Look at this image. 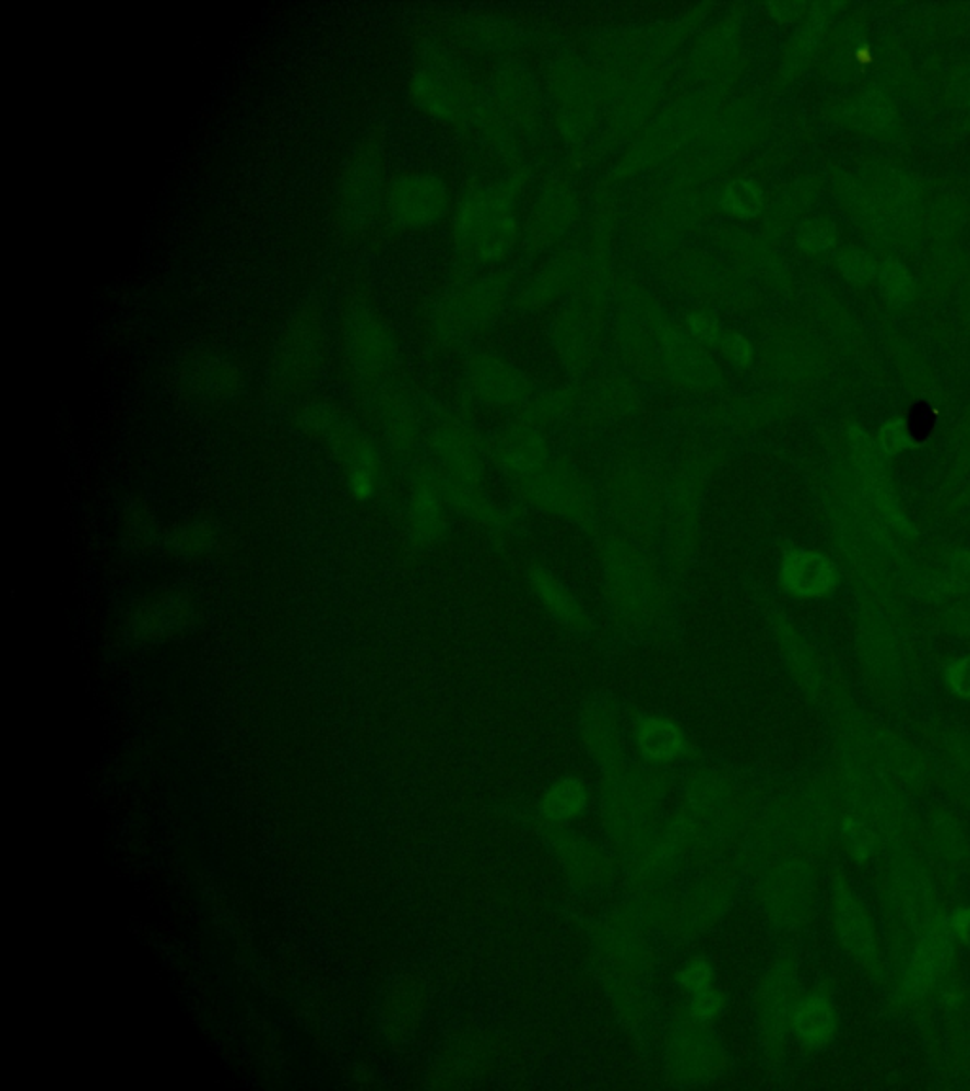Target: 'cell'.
<instances>
[{
	"label": "cell",
	"mask_w": 970,
	"mask_h": 1091,
	"mask_svg": "<svg viewBox=\"0 0 970 1091\" xmlns=\"http://www.w3.org/2000/svg\"><path fill=\"white\" fill-rule=\"evenodd\" d=\"M606 588L613 605L629 621H649L664 606V590L656 567L641 549L611 538L603 548Z\"/></svg>",
	"instance_id": "1"
},
{
	"label": "cell",
	"mask_w": 970,
	"mask_h": 1091,
	"mask_svg": "<svg viewBox=\"0 0 970 1091\" xmlns=\"http://www.w3.org/2000/svg\"><path fill=\"white\" fill-rule=\"evenodd\" d=\"M521 497L546 514L569 521H585L592 515V489L571 464L552 455L516 478Z\"/></svg>",
	"instance_id": "2"
},
{
	"label": "cell",
	"mask_w": 970,
	"mask_h": 1091,
	"mask_svg": "<svg viewBox=\"0 0 970 1091\" xmlns=\"http://www.w3.org/2000/svg\"><path fill=\"white\" fill-rule=\"evenodd\" d=\"M378 149L370 139L351 146L342 162L334 186V209L338 222L350 234L368 224L379 195Z\"/></svg>",
	"instance_id": "3"
},
{
	"label": "cell",
	"mask_w": 970,
	"mask_h": 1091,
	"mask_svg": "<svg viewBox=\"0 0 970 1091\" xmlns=\"http://www.w3.org/2000/svg\"><path fill=\"white\" fill-rule=\"evenodd\" d=\"M529 590L536 603L552 620L561 628L577 633H585L592 628V618L584 605L575 597V593L544 565H531L528 569Z\"/></svg>",
	"instance_id": "4"
},
{
	"label": "cell",
	"mask_w": 970,
	"mask_h": 1091,
	"mask_svg": "<svg viewBox=\"0 0 970 1091\" xmlns=\"http://www.w3.org/2000/svg\"><path fill=\"white\" fill-rule=\"evenodd\" d=\"M389 211L394 221L415 228L435 221L442 203L440 186L427 175L407 173L394 180L387 195Z\"/></svg>",
	"instance_id": "5"
},
{
	"label": "cell",
	"mask_w": 970,
	"mask_h": 1091,
	"mask_svg": "<svg viewBox=\"0 0 970 1091\" xmlns=\"http://www.w3.org/2000/svg\"><path fill=\"white\" fill-rule=\"evenodd\" d=\"M835 565L809 549H791L781 559L779 582L796 597H819L835 584Z\"/></svg>",
	"instance_id": "6"
},
{
	"label": "cell",
	"mask_w": 970,
	"mask_h": 1091,
	"mask_svg": "<svg viewBox=\"0 0 970 1091\" xmlns=\"http://www.w3.org/2000/svg\"><path fill=\"white\" fill-rule=\"evenodd\" d=\"M951 957H954V940L941 923L931 928L915 948L904 982L908 997L918 999L921 995H925L936 984V980L946 972L951 963Z\"/></svg>",
	"instance_id": "7"
},
{
	"label": "cell",
	"mask_w": 970,
	"mask_h": 1091,
	"mask_svg": "<svg viewBox=\"0 0 970 1091\" xmlns=\"http://www.w3.org/2000/svg\"><path fill=\"white\" fill-rule=\"evenodd\" d=\"M442 485L433 479L415 485L410 499V527L415 541L423 546L436 544L448 531V512Z\"/></svg>",
	"instance_id": "8"
},
{
	"label": "cell",
	"mask_w": 970,
	"mask_h": 1091,
	"mask_svg": "<svg viewBox=\"0 0 970 1091\" xmlns=\"http://www.w3.org/2000/svg\"><path fill=\"white\" fill-rule=\"evenodd\" d=\"M636 745L644 760L670 763L683 757L688 743L685 730L677 722L660 714H649L637 724Z\"/></svg>",
	"instance_id": "9"
},
{
	"label": "cell",
	"mask_w": 970,
	"mask_h": 1091,
	"mask_svg": "<svg viewBox=\"0 0 970 1091\" xmlns=\"http://www.w3.org/2000/svg\"><path fill=\"white\" fill-rule=\"evenodd\" d=\"M835 1008L825 997L814 995L804 1000L794 1013V1031L809 1046H823L835 1034Z\"/></svg>",
	"instance_id": "10"
},
{
	"label": "cell",
	"mask_w": 970,
	"mask_h": 1091,
	"mask_svg": "<svg viewBox=\"0 0 970 1091\" xmlns=\"http://www.w3.org/2000/svg\"><path fill=\"white\" fill-rule=\"evenodd\" d=\"M681 984L693 995V1013L698 1020H711L721 1012V995L713 989V972L706 961H693L681 972Z\"/></svg>",
	"instance_id": "11"
},
{
	"label": "cell",
	"mask_w": 970,
	"mask_h": 1091,
	"mask_svg": "<svg viewBox=\"0 0 970 1091\" xmlns=\"http://www.w3.org/2000/svg\"><path fill=\"white\" fill-rule=\"evenodd\" d=\"M838 923L845 948L856 957L871 956L872 927L861 904L849 892L838 899Z\"/></svg>",
	"instance_id": "12"
},
{
	"label": "cell",
	"mask_w": 970,
	"mask_h": 1091,
	"mask_svg": "<svg viewBox=\"0 0 970 1091\" xmlns=\"http://www.w3.org/2000/svg\"><path fill=\"white\" fill-rule=\"evenodd\" d=\"M585 806V788L577 779H564L544 796L543 811L549 820L572 819Z\"/></svg>",
	"instance_id": "13"
},
{
	"label": "cell",
	"mask_w": 970,
	"mask_h": 1091,
	"mask_svg": "<svg viewBox=\"0 0 970 1091\" xmlns=\"http://www.w3.org/2000/svg\"><path fill=\"white\" fill-rule=\"evenodd\" d=\"M879 283H882L885 296L895 304H907V301L912 300L913 293H915V283H913L907 265L900 264L892 258L885 260L879 268Z\"/></svg>",
	"instance_id": "14"
},
{
	"label": "cell",
	"mask_w": 970,
	"mask_h": 1091,
	"mask_svg": "<svg viewBox=\"0 0 970 1091\" xmlns=\"http://www.w3.org/2000/svg\"><path fill=\"white\" fill-rule=\"evenodd\" d=\"M726 203L728 209L740 216H755L762 207L760 190L757 186L745 182V180H735L734 185H730L726 192Z\"/></svg>",
	"instance_id": "15"
},
{
	"label": "cell",
	"mask_w": 970,
	"mask_h": 1091,
	"mask_svg": "<svg viewBox=\"0 0 970 1091\" xmlns=\"http://www.w3.org/2000/svg\"><path fill=\"white\" fill-rule=\"evenodd\" d=\"M840 270H842L843 277L848 278L849 283H853V285H866L878 273L874 260L866 252H861V250L843 252L842 257H840Z\"/></svg>",
	"instance_id": "16"
},
{
	"label": "cell",
	"mask_w": 970,
	"mask_h": 1091,
	"mask_svg": "<svg viewBox=\"0 0 970 1091\" xmlns=\"http://www.w3.org/2000/svg\"><path fill=\"white\" fill-rule=\"evenodd\" d=\"M861 115L874 128L884 129L891 123L892 110L889 103L879 92H871L861 103Z\"/></svg>",
	"instance_id": "17"
},
{
	"label": "cell",
	"mask_w": 970,
	"mask_h": 1091,
	"mask_svg": "<svg viewBox=\"0 0 970 1091\" xmlns=\"http://www.w3.org/2000/svg\"><path fill=\"white\" fill-rule=\"evenodd\" d=\"M879 443H882L885 453H897V451L912 446V436L908 432L904 423H887L879 432Z\"/></svg>",
	"instance_id": "18"
},
{
	"label": "cell",
	"mask_w": 970,
	"mask_h": 1091,
	"mask_svg": "<svg viewBox=\"0 0 970 1091\" xmlns=\"http://www.w3.org/2000/svg\"><path fill=\"white\" fill-rule=\"evenodd\" d=\"M946 683L956 696L970 699V657L949 665L946 671Z\"/></svg>",
	"instance_id": "19"
},
{
	"label": "cell",
	"mask_w": 970,
	"mask_h": 1091,
	"mask_svg": "<svg viewBox=\"0 0 970 1091\" xmlns=\"http://www.w3.org/2000/svg\"><path fill=\"white\" fill-rule=\"evenodd\" d=\"M942 927L951 936V940H961L970 944V908L959 910L954 915H948L942 921Z\"/></svg>",
	"instance_id": "20"
},
{
	"label": "cell",
	"mask_w": 970,
	"mask_h": 1091,
	"mask_svg": "<svg viewBox=\"0 0 970 1091\" xmlns=\"http://www.w3.org/2000/svg\"><path fill=\"white\" fill-rule=\"evenodd\" d=\"M851 840H853V847H855L859 858H866L871 853L872 845L876 842V835L872 834L871 830L855 825V827H851Z\"/></svg>",
	"instance_id": "21"
},
{
	"label": "cell",
	"mask_w": 970,
	"mask_h": 1091,
	"mask_svg": "<svg viewBox=\"0 0 970 1091\" xmlns=\"http://www.w3.org/2000/svg\"><path fill=\"white\" fill-rule=\"evenodd\" d=\"M835 242V236L832 232H828L827 228H814L807 232L806 236L802 237V245L806 249L812 250H825L828 247H832Z\"/></svg>",
	"instance_id": "22"
}]
</instances>
